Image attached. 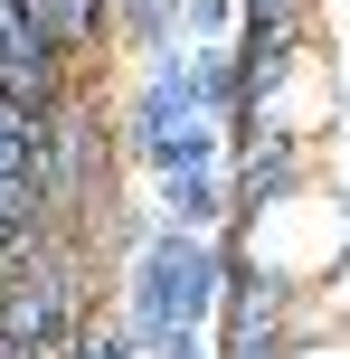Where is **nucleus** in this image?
Here are the masks:
<instances>
[{"label": "nucleus", "mask_w": 350, "mask_h": 359, "mask_svg": "<svg viewBox=\"0 0 350 359\" xmlns=\"http://www.w3.org/2000/svg\"><path fill=\"white\" fill-rule=\"evenodd\" d=\"M246 246H256V265L275 274V284H313V274L341 255V208L332 198H275Z\"/></svg>", "instance_id": "nucleus-1"}, {"label": "nucleus", "mask_w": 350, "mask_h": 359, "mask_svg": "<svg viewBox=\"0 0 350 359\" xmlns=\"http://www.w3.org/2000/svg\"><path fill=\"white\" fill-rule=\"evenodd\" d=\"M294 359H350V341H303Z\"/></svg>", "instance_id": "nucleus-2"}]
</instances>
